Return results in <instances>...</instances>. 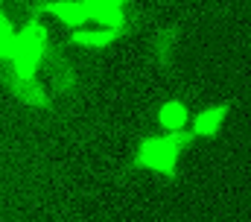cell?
<instances>
[{
  "instance_id": "6da1fadb",
  "label": "cell",
  "mask_w": 251,
  "mask_h": 222,
  "mask_svg": "<svg viewBox=\"0 0 251 222\" xmlns=\"http://www.w3.org/2000/svg\"><path fill=\"white\" fill-rule=\"evenodd\" d=\"M44 50H47V29L32 18L15 32V53L9 58L6 79H32V76H38Z\"/></svg>"
},
{
  "instance_id": "7a4b0ae2",
  "label": "cell",
  "mask_w": 251,
  "mask_h": 222,
  "mask_svg": "<svg viewBox=\"0 0 251 222\" xmlns=\"http://www.w3.org/2000/svg\"><path fill=\"white\" fill-rule=\"evenodd\" d=\"M178 155H181V149L167 135H152V138H146L137 146L134 161H137V166H143V169H152L158 175L173 178L176 175V166H178Z\"/></svg>"
},
{
  "instance_id": "3957f363",
  "label": "cell",
  "mask_w": 251,
  "mask_h": 222,
  "mask_svg": "<svg viewBox=\"0 0 251 222\" xmlns=\"http://www.w3.org/2000/svg\"><path fill=\"white\" fill-rule=\"evenodd\" d=\"M85 3V15L88 21L102 24L105 29H117L123 32L126 27V3L120 0H82Z\"/></svg>"
},
{
  "instance_id": "277c9868",
  "label": "cell",
  "mask_w": 251,
  "mask_h": 222,
  "mask_svg": "<svg viewBox=\"0 0 251 222\" xmlns=\"http://www.w3.org/2000/svg\"><path fill=\"white\" fill-rule=\"evenodd\" d=\"M6 82H9L12 94H15V97H18L24 106L41 109V106H47V100H50L47 82H41L38 76H32V79H6Z\"/></svg>"
},
{
  "instance_id": "5b68a950",
  "label": "cell",
  "mask_w": 251,
  "mask_h": 222,
  "mask_svg": "<svg viewBox=\"0 0 251 222\" xmlns=\"http://www.w3.org/2000/svg\"><path fill=\"white\" fill-rule=\"evenodd\" d=\"M228 117V106H210L193 117V138H213L219 135L222 123Z\"/></svg>"
},
{
  "instance_id": "8992f818",
  "label": "cell",
  "mask_w": 251,
  "mask_h": 222,
  "mask_svg": "<svg viewBox=\"0 0 251 222\" xmlns=\"http://www.w3.org/2000/svg\"><path fill=\"white\" fill-rule=\"evenodd\" d=\"M120 35L123 32H117V29H73L70 41L76 47H85V50H102V47L114 44Z\"/></svg>"
},
{
  "instance_id": "52a82bcc",
  "label": "cell",
  "mask_w": 251,
  "mask_h": 222,
  "mask_svg": "<svg viewBox=\"0 0 251 222\" xmlns=\"http://www.w3.org/2000/svg\"><path fill=\"white\" fill-rule=\"evenodd\" d=\"M158 123H161L164 132H178V129H184V123H187V109H184V103H181V100H167V103L158 109Z\"/></svg>"
},
{
  "instance_id": "ba28073f",
  "label": "cell",
  "mask_w": 251,
  "mask_h": 222,
  "mask_svg": "<svg viewBox=\"0 0 251 222\" xmlns=\"http://www.w3.org/2000/svg\"><path fill=\"white\" fill-rule=\"evenodd\" d=\"M15 53V27H12V21L3 15V9H0V61L6 58H12Z\"/></svg>"
},
{
  "instance_id": "9c48e42d",
  "label": "cell",
  "mask_w": 251,
  "mask_h": 222,
  "mask_svg": "<svg viewBox=\"0 0 251 222\" xmlns=\"http://www.w3.org/2000/svg\"><path fill=\"white\" fill-rule=\"evenodd\" d=\"M152 56H155L158 61H173V56H176V38H173L170 32L155 35V38H152Z\"/></svg>"
},
{
  "instance_id": "30bf717a",
  "label": "cell",
  "mask_w": 251,
  "mask_h": 222,
  "mask_svg": "<svg viewBox=\"0 0 251 222\" xmlns=\"http://www.w3.org/2000/svg\"><path fill=\"white\" fill-rule=\"evenodd\" d=\"M0 79H6V70H3V64H0Z\"/></svg>"
},
{
  "instance_id": "8fae6325",
  "label": "cell",
  "mask_w": 251,
  "mask_h": 222,
  "mask_svg": "<svg viewBox=\"0 0 251 222\" xmlns=\"http://www.w3.org/2000/svg\"><path fill=\"white\" fill-rule=\"evenodd\" d=\"M120 3H126V0H120Z\"/></svg>"
}]
</instances>
